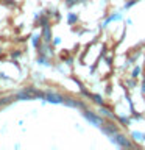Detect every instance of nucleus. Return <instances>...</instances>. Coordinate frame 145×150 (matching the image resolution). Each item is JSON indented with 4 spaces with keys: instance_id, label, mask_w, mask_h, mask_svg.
I'll return each mask as SVG.
<instances>
[{
    "instance_id": "0eeeda50",
    "label": "nucleus",
    "mask_w": 145,
    "mask_h": 150,
    "mask_svg": "<svg viewBox=\"0 0 145 150\" xmlns=\"http://www.w3.org/2000/svg\"><path fill=\"white\" fill-rule=\"evenodd\" d=\"M101 117H105V119H109V120H114L115 119V114L111 111V108H108L106 105H100V110H98Z\"/></svg>"
},
{
    "instance_id": "412c9836",
    "label": "nucleus",
    "mask_w": 145,
    "mask_h": 150,
    "mask_svg": "<svg viewBox=\"0 0 145 150\" xmlns=\"http://www.w3.org/2000/svg\"><path fill=\"white\" fill-rule=\"evenodd\" d=\"M0 78H3V80H9V77H6V74H3V72H0Z\"/></svg>"
},
{
    "instance_id": "1a4fd4ad",
    "label": "nucleus",
    "mask_w": 145,
    "mask_h": 150,
    "mask_svg": "<svg viewBox=\"0 0 145 150\" xmlns=\"http://www.w3.org/2000/svg\"><path fill=\"white\" fill-rule=\"evenodd\" d=\"M114 21H122V14H120V13H115V14H112V16H109L105 22H103V25H101V27L105 28V27H108L111 22H114Z\"/></svg>"
},
{
    "instance_id": "ddd939ff",
    "label": "nucleus",
    "mask_w": 145,
    "mask_h": 150,
    "mask_svg": "<svg viewBox=\"0 0 145 150\" xmlns=\"http://www.w3.org/2000/svg\"><path fill=\"white\" fill-rule=\"evenodd\" d=\"M89 98H92V100L95 102L97 105H105V102H103V98H101L100 96H98V94H91V97H89Z\"/></svg>"
},
{
    "instance_id": "9d476101",
    "label": "nucleus",
    "mask_w": 145,
    "mask_h": 150,
    "mask_svg": "<svg viewBox=\"0 0 145 150\" xmlns=\"http://www.w3.org/2000/svg\"><path fill=\"white\" fill-rule=\"evenodd\" d=\"M13 100H14V94H13V96H0V108L9 105Z\"/></svg>"
},
{
    "instance_id": "2eb2a0df",
    "label": "nucleus",
    "mask_w": 145,
    "mask_h": 150,
    "mask_svg": "<svg viewBox=\"0 0 145 150\" xmlns=\"http://www.w3.org/2000/svg\"><path fill=\"white\" fill-rule=\"evenodd\" d=\"M84 0H65V6L67 8H72L75 6V5H78V3H83Z\"/></svg>"
},
{
    "instance_id": "9b49d317",
    "label": "nucleus",
    "mask_w": 145,
    "mask_h": 150,
    "mask_svg": "<svg viewBox=\"0 0 145 150\" xmlns=\"http://www.w3.org/2000/svg\"><path fill=\"white\" fill-rule=\"evenodd\" d=\"M41 33H39V35H33L31 36V45L33 47H34V49H37V45H39L41 44Z\"/></svg>"
},
{
    "instance_id": "4468645a",
    "label": "nucleus",
    "mask_w": 145,
    "mask_h": 150,
    "mask_svg": "<svg viewBox=\"0 0 145 150\" xmlns=\"http://www.w3.org/2000/svg\"><path fill=\"white\" fill-rule=\"evenodd\" d=\"M37 64H41V66H50V63H49V58H47V56H42V55H39V56H37Z\"/></svg>"
},
{
    "instance_id": "f257e3e1",
    "label": "nucleus",
    "mask_w": 145,
    "mask_h": 150,
    "mask_svg": "<svg viewBox=\"0 0 145 150\" xmlns=\"http://www.w3.org/2000/svg\"><path fill=\"white\" fill-rule=\"evenodd\" d=\"M83 117L86 119L89 124H92L94 127H100L103 125V122H105V117H101L100 114H97V112H94L91 110H83Z\"/></svg>"
},
{
    "instance_id": "f03ea898",
    "label": "nucleus",
    "mask_w": 145,
    "mask_h": 150,
    "mask_svg": "<svg viewBox=\"0 0 145 150\" xmlns=\"http://www.w3.org/2000/svg\"><path fill=\"white\" fill-rule=\"evenodd\" d=\"M111 141H112L115 145L122 147V149H131V147H133V142H131V141L126 138L125 134H122L120 131H119V133H115L114 136H111Z\"/></svg>"
},
{
    "instance_id": "423d86ee",
    "label": "nucleus",
    "mask_w": 145,
    "mask_h": 150,
    "mask_svg": "<svg viewBox=\"0 0 145 150\" xmlns=\"http://www.w3.org/2000/svg\"><path fill=\"white\" fill-rule=\"evenodd\" d=\"M42 30H41V39L42 42H51V25L50 23H45V25H42L41 27Z\"/></svg>"
},
{
    "instance_id": "7ed1b4c3",
    "label": "nucleus",
    "mask_w": 145,
    "mask_h": 150,
    "mask_svg": "<svg viewBox=\"0 0 145 150\" xmlns=\"http://www.w3.org/2000/svg\"><path fill=\"white\" fill-rule=\"evenodd\" d=\"M100 130L108 136V138H111V136H114L115 133H119V127H117L112 120H109V119H105L103 125L100 127Z\"/></svg>"
},
{
    "instance_id": "4be33fe9",
    "label": "nucleus",
    "mask_w": 145,
    "mask_h": 150,
    "mask_svg": "<svg viewBox=\"0 0 145 150\" xmlns=\"http://www.w3.org/2000/svg\"><path fill=\"white\" fill-rule=\"evenodd\" d=\"M2 55H3V50H2V49H0V56H2Z\"/></svg>"
},
{
    "instance_id": "20e7f679",
    "label": "nucleus",
    "mask_w": 145,
    "mask_h": 150,
    "mask_svg": "<svg viewBox=\"0 0 145 150\" xmlns=\"http://www.w3.org/2000/svg\"><path fill=\"white\" fill-rule=\"evenodd\" d=\"M44 100L49 103H53V105H61L64 102V96H61L59 92H55V91H45Z\"/></svg>"
},
{
    "instance_id": "dca6fc26",
    "label": "nucleus",
    "mask_w": 145,
    "mask_h": 150,
    "mask_svg": "<svg viewBox=\"0 0 145 150\" xmlns=\"http://www.w3.org/2000/svg\"><path fill=\"white\" fill-rule=\"evenodd\" d=\"M139 74H140V67H139V66H136L134 70H133V74H131V75H133V77L136 78V77H139Z\"/></svg>"
},
{
    "instance_id": "39448f33",
    "label": "nucleus",
    "mask_w": 145,
    "mask_h": 150,
    "mask_svg": "<svg viewBox=\"0 0 145 150\" xmlns=\"http://www.w3.org/2000/svg\"><path fill=\"white\" fill-rule=\"evenodd\" d=\"M64 105H67L70 108H78V110H86V103L83 100H77L73 97H64Z\"/></svg>"
},
{
    "instance_id": "a211bd4d",
    "label": "nucleus",
    "mask_w": 145,
    "mask_h": 150,
    "mask_svg": "<svg viewBox=\"0 0 145 150\" xmlns=\"http://www.w3.org/2000/svg\"><path fill=\"white\" fill-rule=\"evenodd\" d=\"M19 56H20V52H11V58H19Z\"/></svg>"
},
{
    "instance_id": "aec40b11",
    "label": "nucleus",
    "mask_w": 145,
    "mask_h": 150,
    "mask_svg": "<svg viewBox=\"0 0 145 150\" xmlns=\"http://www.w3.org/2000/svg\"><path fill=\"white\" fill-rule=\"evenodd\" d=\"M136 2H137V0H131L130 3H126V6H125V8H131V6H133V5H134Z\"/></svg>"
},
{
    "instance_id": "f3484780",
    "label": "nucleus",
    "mask_w": 145,
    "mask_h": 150,
    "mask_svg": "<svg viewBox=\"0 0 145 150\" xmlns=\"http://www.w3.org/2000/svg\"><path fill=\"white\" fill-rule=\"evenodd\" d=\"M119 120L123 124V127H128V124H130V119H126V117H119Z\"/></svg>"
},
{
    "instance_id": "6e6552de",
    "label": "nucleus",
    "mask_w": 145,
    "mask_h": 150,
    "mask_svg": "<svg viewBox=\"0 0 145 150\" xmlns=\"http://www.w3.org/2000/svg\"><path fill=\"white\" fill-rule=\"evenodd\" d=\"M131 138H133V141H137V142H145V133H142V131H131Z\"/></svg>"
},
{
    "instance_id": "6ab92c4d",
    "label": "nucleus",
    "mask_w": 145,
    "mask_h": 150,
    "mask_svg": "<svg viewBox=\"0 0 145 150\" xmlns=\"http://www.w3.org/2000/svg\"><path fill=\"white\" fill-rule=\"evenodd\" d=\"M51 41H53V45L61 44V38H55V39H51Z\"/></svg>"
},
{
    "instance_id": "f8f14e48",
    "label": "nucleus",
    "mask_w": 145,
    "mask_h": 150,
    "mask_svg": "<svg viewBox=\"0 0 145 150\" xmlns=\"http://www.w3.org/2000/svg\"><path fill=\"white\" fill-rule=\"evenodd\" d=\"M67 22H69V25H73L75 22H78V16L75 13H69V16H67Z\"/></svg>"
}]
</instances>
